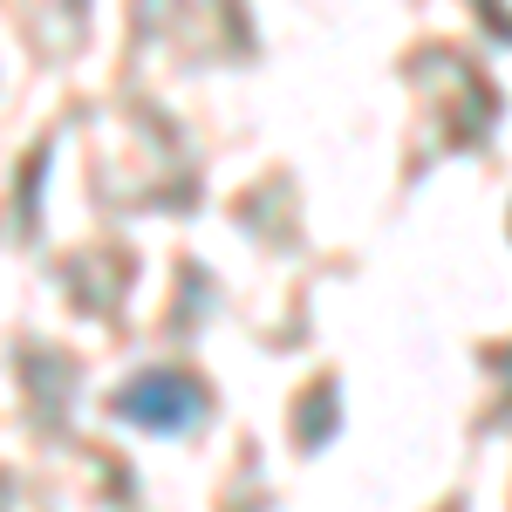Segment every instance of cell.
I'll return each instance as SVG.
<instances>
[{"instance_id": "1", "label": "cell", "mask_w": 512, "mask_h": 512, "mask_svg": "<svg viewBox=\"0 0 512 512\" xmlns=\"http://www.w3.org/2000/svg\"><path fill=\"white\" fill-rule=\"evenodd\" d=\"M123 410L130 417H192L198 410V390L192 383H171V376H151V383H137V390H123Z\"/></svg>"}]
</instances>
